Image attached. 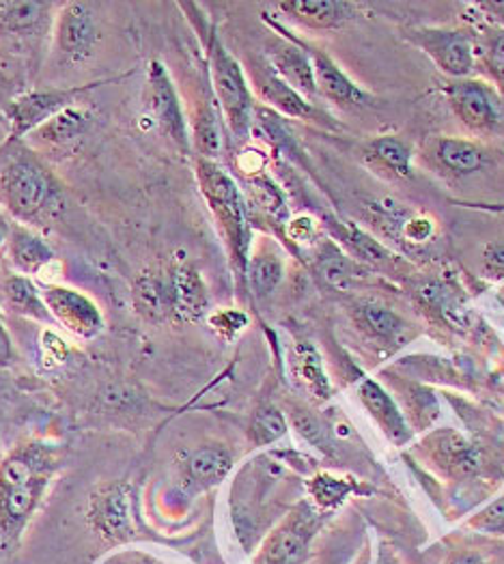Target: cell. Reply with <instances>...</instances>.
<instances>
[{
	"label": "cell",
	"mask_w": 504,
	"mask_h": 564,
	"mask_svg": "<svg viewBox=\"0 0 504 564\" xmlns=\"http://www.w3.org/2000/svg\"><path fill=\"white\" fill-rule=\"evenodd\" d=\"M7 237H9V227H7V223L0 218V250H2V246H7Z\"/></svg>",
	"instance_id": "46"
},
{
	"label": "cell",
	"mask_w": 504,
	"mask_h": 564,
	"mask_svg": "<svg viewBox=\"0 0 504 564\" xmlns=\"http://www.w3.org/2000/svg\"><path fill=\"white\" fill-rule=\"evenodd\" d=\"M285 265L282 259L276 254L275 250H257L255 254L248 257L246 265V284L257 297H268L276 291V286L282 281Z\"/></svg>",
	"instance_id": "31"
},
{
	"label": "cell",
	"mask_w": 504,
	"mask_h": 564,
	"mask_svg": "<svg viewBox=\"0 0 504 564\" xmlns=\"http://www.w3.org/2000/svg\"><path fill=\"white\" fill-rule=\"evenodd\" d=\"M2 311V306H0ZM13 360V347H11V338L7 334V329L2 326V317H0V367H9Z\"/></svg>",
	"instance_id": "43"
},
{
	"label": "cell",
	"mask_w": 504,
	"mask_h": 564,
	"mask_svg": "<svg viewBox=\"0 0 504 564\" xmlns=\"http://www.w3.org/2000/svg\"><path fill=\"white\" fill-rule=\"evenodd\" d=\"M433 155L449 173L459 177L472 175L485 164L483 149L476 142L463 141V139H436Z\"/></svg>",
	"instance_id": "29"
},
{
	"label": "cell",
	"mask_w": 504,
	"mask_h": 564,
	"mask_svg": "<svg viewBox=\"0 0 504 564\" xmlns=\"http://www.w3.org/2000/svg\"><path fill=\"white\" fill-rule=\"evenodd\" d=\"M361 401L365 403L371 416L375 419V423L379 424L384 429V433L395 442V444H406L410 440V429L406 424V419L401 416L399 408L395 405V401L388 397V392L371 381L365 379L361 383Z\"/></svg>",
	"instance_id": "24"
},
{
	"label": "cell",
	"mask_w": 504,
	"mask_h": 564,
	"mask_svg": "<svg viewBox=\"0 0 504 564\" xmlns=\"http://www.w3.org/2000/svg\"><path fill=\"white\" fill-rule=\"evenodd\" d=\"M368 166L386 180H408L412 175V151L395 137H379L365 149Z\"/></svg>",
	"instance_id": "25"
},
{
	"label": "cell",
	"mask_w": 504,
	"mask_h": 564,
	"mask_svg": "<svg viewBox=\"0 0 504 564\" xmlns=\"http://www.w3.org/2000/svg\"><path fill=\"white\" fill-rule=\"evenodd\" d=\"M289 231L296 241H311L315 237V225L309 218H298L289 225Z\"/></svg>",
	"instance_id": "42"
},
{
	"label": "cell",
	"mask_w": 504,
	"mask_h": 564,
	"mask_svg": "<svg viewBox=\"0 0 504 564\" xmlns=\"http://www.w3.org/2000/svg\"><path fill=\"white\" fill-rule=\"evenodd\" d=\"M7 85H9V78H7V74L2 72V67H0V91H4Z\"/></svg>",
	"instance_id": "47"
},
{
	"label": "cell",
	"mask_w": 504,
	"mask_h": 564,
	"mask_svg": "<svg viewBox=\"0 0 504 564\" xmlns=\"http://www.w3.org/2000/svg\"><path fill=\"white\" fill-rule=\"evenodd\" d=\"M0 164V207L22 227L50 225L63 209V189L46 162L24 142H11Z\"/></svg>",
	"instance_id": "1"
},
{
	"label": "cell",
	"mask_w": 504,
	"mask_h": 564,
	"mask_svg": "<svg viewBox=\"0 0 504 564\" xmlns=\"http://www.w3.org/2000/svg\"><path fill=\"white\" fill-rule=\"evenodd\" d=\"M289 365H291V373L296 377V381L307 392H311L318 399H328V392H330L328 379L323 376L320 354L313 349V345H309V343L296 345L291 351Z\"/></svg>",
	"instance_id": "32"
},
{
	"label": "cell",
	"mask_w": 504,
	"mask_h": 564,
	"mask_svg": "<svg viewBox=\"0 0 504 564\" xmlns=\"http://www.w3.org/2000/svg\"><path fill=\"white\" fill-rule=\"evenodd\" d=\"M315 532V518L302 509L287 519L268 539L261 552V564H302L307 558L309 541Z\"/></svg>",
	"instance_id": "15"
},
{
	"label": "cell",
	"mask_w": 504,
	"mask_h": 564,
	"mask_svg": "<svg viewBox=\"0 0 504 564\" xmlns=\"http://www.w3.org/2000/svg\"><path fill=\"white\" fill-rule=\"evenodd\" d=\"M328 227H330L332 236L336 237L354 257H361L363 261H367L371 265L386 268V270H393V268L399 265V259L384 243H379L377 239L367 236L358 227L334 220V218L328 220Z\"/></svg>",
	"instance_id": "26"
},
{
	"label": "cell",
	"mask_w": 504,
	"mask_h": 564,
	"mask_svg": "<svg viewBox=\"0 0 504 564\" xmlns=\"http://www.w3.org/2000/svg\"><path fill=\"white\" fill-rule=\"evenodd\" d=\"M377 564H399V561H397V556H395V552L386 545H382V552H379V563Z\"/></svg>",
	"instance_id": "45"
},
{
	"label": "cell",
	"mask_w": 504,
	"mask_h": 564,
	"mask_svg": "<svg viewBox=\"0 0 504 564\" xmlns=\"http://www.w3.org/2000/svg\"><path fill=\"white\" fill-rule=\"evenodd\" d=\"M89 519L93 528L106 539L126 541L132 539L135 528L130 518V491L128 485H104L89 500Z\"/></svg>",
	"instance_id": "13"
},
{
	"label": "cell",
	"mask_w": 504,
	"mask_h": 564,
	"mask_svg": "<svg viewBox=\"0 0 504 564\" xmlns=\"http://www.w3.org/2000/svg\"><path fill=\"white\" fill-rule=\"evenodd\" d=\"M190 144L201 160L218 162V158L223 155L225 139L221 130V119L210 101H201L192 115Z\"/></svg>",
	"instance_id": "27"
},
{
	"label": "cell",
	"mask_w": 504,
	"mask_h": 564,
	"mask_svg": "<svg viewBox=\"0 0 504 564\" xmlns=\"http://www.w3.org/2000/svg\"><path fill=\"white\" fill-rule=\"evenodd\" d=\"M257 95L272 106L276 112L289 117V119H318V108L304 97L298 94L293 87H289L285 80H280L275 72L264 63L250 67V80H248Z\"/></svg>",
	"instance_id": "16"
},
{
	"label": "cell",
	"mask_w": 504,
	"mask_h": 564,
	"mask_svg": "<svg viewBox=\"0 0 504 564\" xmlns=\"http://www.w3.org/2000/svg\"><path fill=\"white\" fill-rule=\"evenodd\" d=\"M132 300L138 315L153 324L175 319V289L173 270L164 265H151L142 270L132 284Z\"/></svg>",
	"instance_id": "11"
},
{
	"label": "cell",
	"mask_w": 504,
	"mask_h": 564,
	"mask_svg": "<svg viewBox=\"0 0 504 564\" xmlns=\"http://www.w3.org/2000/svg\"><path fill=\"white\" fill-rule=\"evenodd\" d=\"M487 61L492 72L504 83V33H498L487 47Z\"/></svg>",
	"instance_id": "40"
},
{
	"label": "cell",
	"mask_w": 504,
	"mask_h": 564,
	"mask_svg": "<svg viewBox=\"0 0 504 564\" xmlns=\"http://www.w3.org/2000/svg\"><path fill=\"white\" fill-rule=\"evenodd\" d=\"M194 171L199 189L216 220L221 236L225 239L230 268L235 276L246 282V265L250 257V225L246 218L242 192L218 162L196 158Z\"/></svg>",
	"instance_id": "3"
},
{
	"label": "cell",
	"mask_w": 504,
	"mask_h": 564,
	"mask_svg": "<svg viewBox=\"0 0 504 564\" xmlns=\"http://www.w3.org/2000/svg\"><path fill=\"white\" fill-rule=\"evenodd\" d=\"M144 99H147L144 101L147 119H151L153 128H158L182 153H187L192 144H190V128L185 121L184 108L167 67L160 61H151L147 67Z\"/></svg>",
	"instance_id": "5"
},
{
	"label": "cell",
	"mask_w": 504,
	"mask_h": 564,
	"mask_svg": "<svg viewBox=\"0 0 504 564\" xmlns=\"http://www.w3.org/2000/svg\"><path fill=\"white\" fill-rule=\"evenodd\" d=\"M408 40L420 47L444 74L463 78L474 69V44L458 29H412Z\"/></svg>",
	"instance_id": "8"
},
{
	"label": "cell",
	"mask_w": 504,
	"mask_h": 564,
	"mask_svg": "<svg viewBox=\"0 0 504 564\" xmlns=\"http://www.w3.org/2000/svg\"><path fill=\"white\" fill-rule=\"evenodd\" d=\"M92 126V115L76 106H69L47 119L44 126H40L31 137V149L40 153H69L76 149V144L85 139L87 130Z\"/></svg>",
	"instance_id": "14"
},
{
	"label": "cell",
	"mask_w": 504,
	"mask_h": 564,
	"mask_svg": "<svg viewBox=\"0 0 504 564\" xmlns=\"http://www.w3.org/2000/svg\"><path fill=\"white\" fill-rule=\"evenodd\" d=\"M7 259L15 274L33 279L54 261V250L35 229L15 225L7 237Z\"/></svg>",
	"instance_id": "18"
},
{
	"label": "cell",
	"mask_w": 504,
	"mask_h": 564,
	"mask_svg": "<svg viewBox=\"0 0 504 564\" xmlns=\"http://www.w3.org/2000/svg\"><path fill=\"white\" fill-rule=\"evenodd\" d=\"M56 4L46 0H4L0 2V31L11 37H42L52 29Z\"/></svg>",
	"instance_id": "17"
},
{
	"label": "cell",
	"mask_w": 504,
	"mask_h": 564,
	"mask_svg": "<svg viewBox=\"0 0 504 564\" xmlns=\"http://www.w3.org/2000/svg\"><path fill=\"white\" fill-rule=\"evenodd\" d=\"M93 87L95 85L83 89H33L13 97L4 108L9 123L7 144L26 141L47 119L69 106H76L78 95L87 94Z\"/></svg>",
	"instance_id": "6"
},
{
	"label": "cell",
	"mask_w": 504,
	"mask_h": 564,
	"mask_svg": "<svg viewBox=\"0 0 504 564\" xmlns=\"http://www.w3.org/2000/svg\"><path fill=\"white\" fill-rule=\"evenodd\" d=\"M447 564H485L476 554H470V552H459V554H453L451 558H449V563Z\"/></svg>",
	"instance_id": "44"
},
{
	"label": "cell",
	"mask_w": 504,
	"mask_h": 564,
	"mask_svg": "<svg viewBox=\"0 0 504 564\" xmlns=\"http://www.w3.org/2000/svg\"><path fill=\"white\" fill-rule=\"evenodd\" d=\"M291 423L296 426V431L313 446H318L320 451H328L330 444V435H328V424L321 421L320 416L307 408H296L291 412Z\"/></svg>",
	"instance_id": "35"
},
{
	"label": "cell",
	"mask_w": 504,
	"mask_h": 564,
	"mask_svg": "<svg viewBox=\"0 0 504 564\" xmlns=\"http://www.w3.org/2000/svg\"><path fill=\"white\" fill-rule=\"evenodd\" d=\"M42 295L52 322L76 338L89 340L104 329V315L87 293L67 284H46Z\"/></svg>",
	"instance_id": "7"
},
{
	"label": "cell",
	"mask_w": 504,
	"mask_h": 564,
	"mask_svg": "<svg viewBox=\"0 0 504 564\" xmlns=\"http://www.w3.org/2000/svg\"><path fill=\"white\" fill-rule=\"evenodd\" d=\"M99 42V29L92 7L85 2L58 4L54 18V46L72 63L87 61Z\"/></svg>",
	"instance_id": "9"
},
{
	"label": "cell",
	"mask_w": 504,
	"mask_h": 564,
	"mask_svg": "<svg viewBox=\"0 0 504 564\" xmlns=\"http://www.w3.org/2000/svg\"><path fill=\"white\" fill-rule=\"evenodd\" d=\"M175 289V319L199 322L210 308V293L201 274L190 263H175L173 268Z\"/></svg>",
	"instance_id": "22"
},
{
	"label": "cell",
	"mask_w": 504,
	"mask_h": 564,
	"mask_svg": "<svg viewBox=\"0 0 504 564\" xmlns=\"http://www.w3.org/2000/svg\"><path fill=\"white\" fill-rule=\"evenodd\" d=\"M311 491H313L318 505H321V507H334V505L345 500V496L352 491V485L345 482V480H339V478L321 474L318 478H313Z\"/></svg>",
	"instance_id": "36"
},
{
	"label": "cell",
	"mask_w": 504,
	"mask_h": 564,
	"mask_svg": "<svg viewBox=\"0 0 504 564\" xmlns=\"http://www.w3.org/2000/svg\"><path fill=\"white\" fill-rule=\"evenodd\" d=\"M309 52H311V61H313L318 94L339 106H345V108L367 106L368 95L328 54H323L321 50H311V47H309Z\"/></svg>",
	"instance_id": "19"
},
{
	"label": "cell",
	"mask_w": 504,
	"mask_h": 564,
	"mask_svg": "<svg viewBox=\"0 0 504 564\" xmlns=\"http://www.w3.org/2000/svg\"><path fill=\"white\" fill-rule=\"evenodd\" d=\"M54 470V448L42 442L22 444L0 462V532H20L44 498Z\"/></svg>",
	"instance_id": "2"
},
{
	"label": "cell",
	"mask_w": 504,
	"mask_h": 564,
	"mask_svg": "<svg viewBox=\"0 0 504 564\" xmlns=\"http://www.w3.org/2000/svg\"><path fill=\"white\" fill-rule=\"evenodd\" d=\"M354 322L371 338L386 340V343H393L399 336L404 338V332L408 328L406 322L399 315H395L388 306H384L379 302H371V300L356 304Z\"/></svg>",
	"instance_id": "30"
},
{
	"label": "cell",
	"mask_w": 504,
	"mask_h": 564,
	"mask_svg": "<svg viewBox=\"0 0 504 564\" xmlns=\"http://www.w3.org/2000/svg\"><path fill=\"white\" fill-rule=\"evenodd\" d=\"M230 468H233V455H230L229 448H225L221 444L201 446L194 453H190L185 459V480L192 487L207 489V487H214L221 480H225Z\"/></svg>",
	"instance_id": "23"
},
{
	"label": "cell",
	"mask_w": 504,
	"mask_h": 564,
	"mask_svg": "<svg viewBox=\"0 0 504 564\" xmlns=\"http://www.w3.org/2000/svg\"><path fill=\"white\" fill-rule=\"evenodd\" d=\"M287 433V421L285 416L276 410V408H261L253 421H250V429H248V437L255 446H268L276 442L278 437H282Z\"/></svg>",
	"instance_id": "34"
},
{
	"label": "cell",
	"mask_w": 504,
	"mask_h": 564,
	"mask_svg": "<svg viewBox=\"0 0 504 564\" xmlns=\"http://www.w3.org/2000/svg\"><path fill=\"white\" fill-rule=\"evenodd\" d=\"M0 306L11 315L26 317L42 324H54L47 313L42 286L22 274H7L0 279Z\"/></svg>",
	"instance_id": "20"
},
{
	"label": "cell",
	"mask_w": 504,
	"mask_h": 564,
	"mask_svg": "<svg viewBox=\"0 0 504 564\" xmlns=\"http://www.w3.org/2000/svg\"><path fill=\"white\" fill-rule=\"evenodd\" d=\"M278 31L280 35L266 44V65L298 94L304 95L307 99L315 97L318 85H315V72H313L309 47L298 44L282 29Z\"/></svg>",
	"instance_id": "10"
},
{
	"label": "cell",
	"mask_w": 504,
	"mask_h": 564,
	"mask_svg": "<svg viewBox=\"0 0 504 564\" xmlns=\"http://www.w3.org/2000/svg\"><path fill=\"white\" fill-rule=\"evenodd\" d=\"M436 453L438 459L442 462V466L453 468L459 474H472L479 468V455L476 451L463 442L455 433H444L436 440Z\"/></svg>",
	"instance_id": "33"
},
{
	"label": "cell",
	"mask_w": 504,
	"mask_h": 564,
	"mask_svg": "<svg viewBox=\"0 0 504 564\" xmlns=\"http://www.w3.org/2000/svg\"><path fill=\"white\" fill-rule=\"evenodd\" d=\"M278 11L309 29H334L354 15L356 4L341 0H289L278 2Z\"/></svg>",
	"instance_id": "21"
},
{
	"label": "cell",
	"mask_w": 504,
	"mask_h": 564,
	"mask_svg": "<svg viewBox=\"0 0 504 564\" xmlns=\"http://www.w3.org/2000/svg\"><path fill=\"white\" fill-rule=\"evenodd\" d=\"M470 525H472L474 530L492 532V534H501V532H504V498L492 502L487 509H483L476 518L470 521Z\"/></svg>",
	"instance_id": "37"
},
{
	"label": "cell",
	"mask_w": 504,
	"mask_h": 564,
	"mask_svg": "<svg viewBox=\"0 0 504 564\" xmlns=\"http://www.w3.org/2000/svg\"><path fill=\"white\" fill-rule=\"evenodd\" d=\"M212 326L214 329H218L223 336L230 338L235 332L246 326V315L237 313V311H221L212 317Z\"/></svg>",
	"instance_id": "39"
},
{
	"label": "cell",
	"mask_w": 504,
	"mask_h": 564,
	"mask_svg": "<svg viewBox=\"0 0 504 564\" xmlns=\"http://www.w3.org/2000/svg\"><path fill=\"white\" fill-rule=\"evenodd\" d=\"M485 263L496 276L504 279V243H492L485 250Z\"/></svg>",
	"instance_id": "41"
},
{
	"label": "cell",
	"mask_w": 504,
	"mask_h": 564,
	"mask_svg": "<svg viewBox=\"0 0 504 564\" xmlns=\"http://www.w3.org/2000/svg\"><path fill=\"white\" fill-rule=\"evenodd\" d=\"M449 104L459 121L472 132L487 134L501 123V106L496 95L483 83H458L449 89Z\"/></svg>",
	"instance_id": "12"
},
{
	"label": "cell",
	"mask_w": 504,
	"mask_h": 564,
	"mask_svg": "<svg viewBox=\"0 0 504 564\" xmlns=\"http://www.w3.org/2000/svg\"><path fill=\"white\" fill-rule=\"evenodd\" d=\"M207 63H210L212 89L225 115L227 128L233 139L242 141L250 134L255 123V112H257L250 83L242 65L237 63V58L223 46L216 33H210V40H207Z\"/></svg>",
	"instance_id": "4"
},
{
	"label": "cell",
	"mask_w": 504,
	"mask_h": 564,
	"mask_svg": "<svg viewBox=\"0 0 504 564\" xmlns=\"http://www.w3.org/2000/svg\"><path fill=\"white\" fill-rule=\"evenodd\" d=\"M315 270L321 281L336 291H350L363 276L358 263L332 241H323L318 248Z\"/></svg>",
	"instance_id": "28"
},
{
	"label": "cell",
	"mask_w": 504,
	"mask_h": 564,
	"mask_svg": "<svg viewBox=\"0 0 504 564\" xmlns=\"http://www.w3.org/2000/svg\"><path fill=\"white\" fill-rule=\"evenodd\" d=\"M399 231L410 243H425L436 236L433 223L425 216H410V218L404 216V225H399Z\"/></svg>",
	"instance_id": "38"
}]
</instances>
